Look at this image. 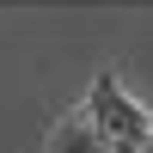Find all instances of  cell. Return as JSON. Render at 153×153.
Wrapping results in <instances>:
<instances>
[{
	"label": "cell",
	"instance_id": "cell-1",
	"mask_svg": "<svg viewBox=\"0 0 153 153\" xmlns=\"http://www.w3.org/2000/svg\"><path fill=\"white\" fill-rule=\"evenodd\" d=\"M86 117H92V129L104 135L117 153H147V141H153V117L117 86V68H104V74L92 80V92H86Z\"/></svg>",
	"mask_w": 153,
	"mask_h": 153
}]
</instances>
